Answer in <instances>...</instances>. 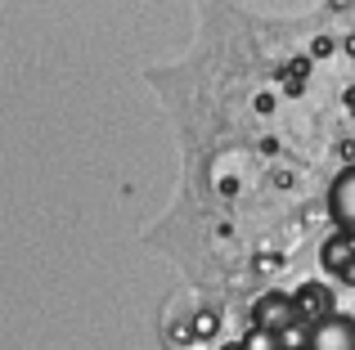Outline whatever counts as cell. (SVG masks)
<instances>
[{
	"label": "cell",
	"mask_w": 355,
	"mask_h": 350,
	"mask_svg": "<svg viewBox=\"0 0 355 350\" xmlns=\"http://www.w3.org/2000/svg\"><path fill=\"white\" fill-rule=\"evenodd\" d=\"M306 350H355V319L351 315H324L311 324Z\"/></svg>",
	"instance_id": "obj_1"
},
{
	"label": "cell",
	"mask_w": 355,
	"mask_h": 350,
	"mask_svg": "<svg viewBox=\"0 0 355 350\" xmlns=\"http://www.w3.org/2000/svg\"><path fill=\"white\" fill-rule=\"evenodd\" d=\"M220 350H243V342H230V346H220Z\"/></svg>",
	"instance_id": "obj_8"
},
{
	"label": "cell",
	"mask_w": 355,
	"mask_h": 350,
	"mask_svg": "<svg viewBox=\"0 0 355 350\" xmlns=\"http://www.w3.org/2000/svg\"><path fill=\"white\" fill-rule=\"evenodd\" d=\"M329 216L342 234H355V167H347L329 189Z\"/></svg>",
	"instance_id": "obj_3"
},
{
	"label": "cell",
	"mask_w": 355,
	"mask_h": 350,
	"mask_svg": "<svg viewBox=\"0 0 355 350\" xmlns=\"http://www.w3.org/2000/svg\"><path fill=\"white\" fill-rule=\"evenodd\" d=\"M297 310H302V315H311V324H315V319H324V315H333L329 288H320V283H306V288L297 292Z\"/></svg>",
	"instance_id": "obj_5"
},
{
	"label": "cell",
	"mask_w": 355,
	"mask_h": 350,
	"mask_svg": "<svg viewBox=\"0 0 355 350\" xmlns=\"http://www.w3.org/2000/svg\"><path fill=\"white\" fill-rule=\"evenodd\" d=\"M279 346H284V350H306V346H311V324H302V319L288 324L284 333H279Z\"/></svg>",
	"instance_id": "obj_6"
},
{
	"label": "cell",
	"mask_w": 355,
	"mask_h": 350,
	"mask_svg": "<svg viewBox=\"0 0 355 350\" xmlns=\"http://www.w3.org/2000/svg\"><path fill=\"white\" fill-rule=\"evenodd\" d=\"M257 328H270V333H284L288 324H297L302 319V310H297V297H288V292H266V297L257 301Z\"/></svg>",
	"instance_id": "obj_2"
},
{
	"label": "cell",
	"mask_w": 355,
	"mask_h": 350,
	"mask_svg": "<svg viewBox=\"0 0 355 350\" xmlns=\"http://www.w3.org/2000/svg\"><path fill=\"white\" fill-rule=\"evenodd\" d=\"M243 350H284L279 346V333H270V328H248V337H243Z\"/></svg>",
	"instance_id": "obj_7"
},
{
	"label": "cell",
	"mask_w": 355,
	"mask_h": 350,
	"mask_svg": "<svg viewBox=\"0 0 355 350\" xmlns=\"http://www.w3.org/2000/svg\"><path fill=\"white\" fill-rule=\"evenodd\" d=\"M324 265H329L338 279H347V283H355V234H333L329 243H324Z\"/></svg>",
	"instance_id": "obj_4"
}]
</instances>
